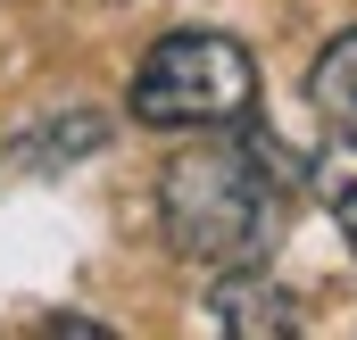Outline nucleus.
<instances>
[{"instance_id":"1","label":"nucleus","mask_w":357,"mask_h":340,"mask_svg":"<svg viewBox=\"0 0 357 340\" xmlns=\"http://www.w3.org/2000/svg\"><path fill=\"white\" fill-rule=\"evenodd\" d=\"M167 249L191 265H266L282 241V183L266 141H191L158 174Z\"/></svg>"},{"instance_id":"2","label":"nucleus","mask_w":357,"mask_h":340,"mask_svg":"<svg viewBox=\"0 0 357 340\" xmlns=\"http://www.w3.org/2000/svg\"><path fill=\"white\" fill-rule=\"evenodd\" d=\"M258 100V59L233 42V33H167L150 42V59L133 67V116L158 125V133H208V125H233L250 116Z\"/></svg>"},{"instance_id":"3","label":"nucleus","mask_w":357,"mask_h":340,"mask_svg":"<svg viewBox=\"0 0 357 340\" xmlns=\"http://www.w3.org/2000/svg\"><path fill=\"white\" fill-rule=\"evenodd\" d=\"M208 316L241 340H266V332H299V299L274 291L258 265H225V282L208 291Z\"/></svg>"},{"instance_id":"4","label":"nucleus","mask_w":357,"mask_h":340,"mask_svg":"<svg viewBox=\"0 0 357 340\" xmlns=\"http://www.w3.org/2000/svg\"><path fill=\"white\" fill-rule=\"evenodd\" d=\"M307 100H316V116H324L333 133H349V141H357V33H341V42L316 50V67H307Z\"/></svg>"},{"instance_id":"5","label":"nucleus","mask_w":357,"mask_h":340,"mask_svg":"<svg viewBox=\"0 0 357 340\" xmlns=\"http://www.w3.org/2000/svg\"><path fill=\"white\" fill-rule=\"evenodd\" d=\"M316 199L333 208V224H341V241L357 249V141H349V133L316 150Z\"/></svg>"},{"instance_id":"6","label":"nucleus","mask_w":357,"mask_h":340,"mask_svg":"<svg viewBox=\"0 0 357 340\" xmlns=\"http://www.w3.org/2000/svg\"><path fill=\"white\" fill-rule=\"evenodd\" d=\"M100 116H67V125H33V158H84V150H100Z\"/></svg>"}]
</instances>
